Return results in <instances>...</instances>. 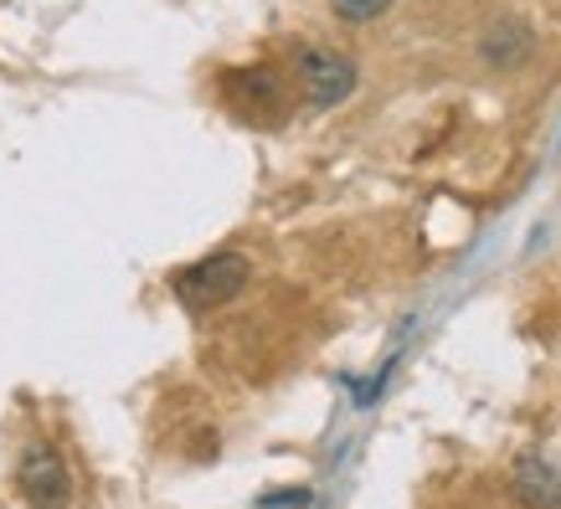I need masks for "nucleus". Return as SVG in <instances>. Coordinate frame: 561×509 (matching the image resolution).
Listing matches in <instances>:
<instances>
[{"label": "nucleus", "instance_id": "nucleus-5", "mask_svg": "<svg viewBox=\"0 0 561 509\" xmlns=\"http://www.w3.org/2000/svg\"><path fill=\"white\" fill-rule=\"evenodd\" d=\"M511 489L526 509H561V474L546 459H520L515 463Z\"/></svg>", "mask_w": 561, "mask_h": 509}, {"label": "nucleus", "instance_id": "nucleus-2", "mask_svg": "<svg viewBox=\"0 0 561 509\" xmlns=\"http://www.w3.org/2000/svg\"><path fill=\"white\" fill-rule=\"evenodd\" d=\"M294 78L305 88L309 108H335V103H345L351 88H356V62L330 47H305L294 57Z\"/></svg>", "mask_w": 561, "mask_h": 509}, {"label": "nucleus", "instance_id": "nucleus-4", "mask_svg": "<svg viewBox=\"0 0 561 509\" xmlns=\"http://www.w3.org/2000/svg\"><path fill=\"white\" fill-rule=\"evenodd\" d=\"M16 484H21V494H26V505L32 509H62L68 505V494H72L68 463L57 459V448H47V442H32V448L21 453Z\"/></svg>", "mask_w": 561, "mask_h": 509}, {"label": "nucleus", "instance_id": "nucleus-1", "mask_svg": "<svg viewBox=\"0 0 561 509\" xmlns=\"http://www.w3.org/2000/svg\"><path fill=\"white\" fill-rule=\"evenodd\" d=\"M248 278H253V263L242 253H211L175 273V299L186 309H196V314H206V309L232 304L248 289Z\"/></svg>", "mask_w": 561, "mask_h": 509}, {"label": "nucleus", "instance_id": "nucleus-7", "mask_svg": "<svg viewBox=\"0 0 561 509\" xmlns=\"http://www.w3.org/2000/svg\"><path fill=\"white\" fill-rule=\"evenodd\" d=\"M391 0H330V11L341 21H351V26H360V21H376L381 11H387Z\"/></svg>", "mask_w": 561, "mask_h": 509}, {"label": "nucleus", "instance_id": "nucleus-6", "mask_svg": "<svg viewBox=\"0 0 561 509\" xmlns=\"http://www.w3.org/2000/svg\"><path fill=\"white\" fill-rule=\"evenodd\" d=\"M530 51V32L520 21H500L490 36H484V57H490L494 68H515V62H526Z\"/></svg>", "mask_w": 561, "mask_h": 509}, {"label": "nucleus", "instance_id": "nucleus-3", "mask_svg": "<svg viewBox=\"0 0 561 509\" xmlns=\"http://www.w3.org/2000/svg\"><path fill=\"white\" fill-rule=\"evenodd\" d=\"M221 93H227V103L238 108L242 119H278L289 108L278 68H232L221 78Z\"/></svg>", "mask_w": 561, "mask_h": 509}]
</instances>
